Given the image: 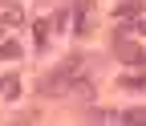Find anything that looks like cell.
I'll return each instance as SVG.
<instances>
[{
	"label": "cell",
	"instance_id": "3",
	"mask_svg": "<svg viewBox=\"0 0 146 126\" xmlns=\"http://www.w3.org/2000/svg\"><path fill=\"white\" fill-rule=\"evenodd\" d=\"M16 94H21V81L8 73L4 81H0V98H4V102H16Z\"/></svg>",
	"mask_w": 146,
	"mask_h": 126
},
{
	"label": "cell",
	"instance_id": "5",
	"mask_svg": "<svg viewBox=\"0 0 146 126\" xmlns=\"http://www.w3.org/2000/svg\"><path fill=\"white\" fill-rule=\"evenodd\" d=\"M49 29H53L49 21H36V25H33V33H36V49H45V41H49Z\"/></svg>",
	"mask_w": 146,
	"mask_h": 126
},
{
	"label": "cell",
	"instance_id": "6",
	"mask_svg": "<svg viewBox=\"0 0 146 126\" xmlns=\"http://www.w3.org/2000/svg\"><path fill=\"white\" fill-rule=\"evenodd\" d=\"M122 85L126 89H142L146 85V73H122Z\"/></svg>",
	"mask_w": 146,
	"mask_h": 126
},
{
	"label": "cell",
	"instance_id": "1",
	"mask_svg": "<svg viewBox=\"0 0 146 126\" xmlns=\"http://www.w3.org/2000/svg\"><path fill=\"white\" fill-rule=\"evenodd\" d=\"M114 53H118V61H126V65H146L142 45H134L126 33H118V37H114Z\"/></svg>",
	"mask_w": 146,
	"mask_h": 126
},
{
	"label": "cell",
	"instance_id": "7",
	"mask_svg": "<svg viewBox=\"0 0 146 126\" xmlns=\"http://www.w3.org/2000/svg\"><path fill=\"white\" fill-rule=\"evenodd\" d=\"M118 12H122V16H130V12L138 16V12H142V0H126V4H118Z\"/></svg>",
	"mask_w": 146,
	"mask_h": 126
},
{
	"label": "cell",
	"instance_id": "4",
	"mask_svg": "<svg viewBox=\"0 0 146 126\" xmlns=\"http://www.w3.org/2000/svg\"><path fill=\"white\" fill-rule=\"evenodd\" d=\"M0 57L16 61V57H21V45H16V41H8V37H0Z\"/></svg>",
	"mask_w": 146,
	"mask_h": 126
},
{
	"label": "cell",
	"instance_id": "9",
	"mask_svg": "<svg viewBox=\"0 0 146 126\" xmlns=\"http://www.w3.org/2000/svg\"><path fill=\"white\" fill-rule=\"evenodd\" d=\"M138 29H142V33H146V21H138Z\"/></svg>",
	"mask_w": 146,
	"mask_h": 126
},
{
	"label": "cell",
	"instance_id": "2",
	"mask_svg": "<svg viewBox=\"0 0 146 126\" xmlns=\"http://www.w3.org/2000/svg\"><path fill=\"white\" fill-rule=\"evenodd\" d=\"M0 25H4V29L25 25V8L16 4V0H0Z\"/></svg>",
	"mask_w": 146,
	"mask_h": 126
},
{
	"label": "cell",
	"instance_id": "8",
	"mask_svg": "<svg viewBox=\"0 0 146 126\" xmlns=\"http://www.w3.org/2000/svg\"><path fill=\"white\" fill-rule=\"evenodd\" d=\"M122 122H146V110H126Z\"/></svg>",
	"mask_w": 146,
	"mask_h": 126
}]
</instances>
